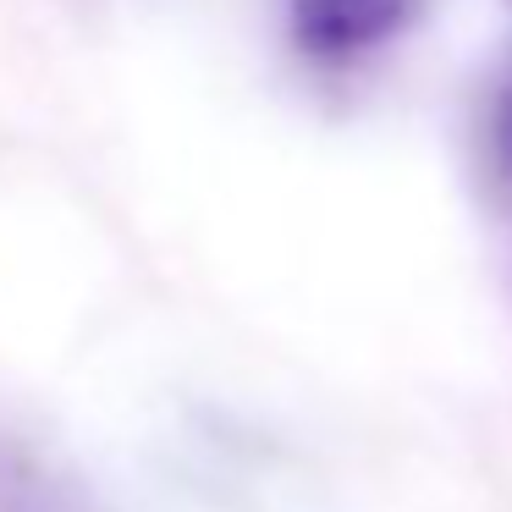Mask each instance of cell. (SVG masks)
I'll use <instances>...</instances> for the list:
<instances>
[{"instance_id": "6da1fadb", "label": "cell", "mask_w": 512, "mask_h": 512, "mask_svg": "<svg viewBox=\"0 0 512 512\" xmlns=\"http://www.w3.org/2000/svg\"><path fill=\"white\" fill-rule=\"evenodd\" d=\"M419 0H287L292 45L314 61H358L397 39Z\"/></svg>"}, {"instance_id": "7a4b0ae2", "label": "cell", "mask_w": 512, "mask_h": 512, "mask_svg": "<svg viewBox=\"0 0 512 512\" xmlns=\"http://www.w3.org/2000/svg\"><path fill=\"white\" fill-rule=\"evenodd\" d=\"M485 144H490V166L501 182H512V78L496 89L490 100V122H485Z\"/></svg>"}]
</instances>
